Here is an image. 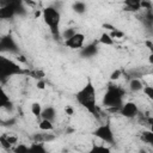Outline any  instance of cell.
<instances>
[{"mask_svg":"<svg viewBox=\"0 0 153 153\" xmlns=\"http://www.w3.org/2000/svg\"><path fill=\"white\" fill-rule=\"evenodd\" d=\"M76 103L85 108L90 114L93 116H98V108H97V91L93 82L88 79L87 82L76 92L75 94Z\"/></svg>","mask_w":153,"mask_h":153,"instance_id":"obj_1","label":"cell"},{"mask_svg":"<svg viewBox=\"0 0 153 153\" xmlns=\"http://www.w3.org/2000/svg\"><path fill=\"white\" fill-rule=\"evenodd\" d=\"M124 94L126 91L118 86V85H112L109 84L106 86V91L103 96L102 99V104L106 108L110 109H115V110H120V108L123 105V99H124Z\"/></svg>","mask_w":153,"mask_h":153,"instance_id":"obj_2","label":"cell"},{"mask_svg":"<svg viewBox=\"0 0 153 153\" xmlns=\"http://www.w3.org/2000/svg\"><path fill=\"white\" fill-rule=\"evenodd\" d=\"M42 18L44 24L50 29L53 36L57 37L60 35V24H61V12L54 6H48L42 10Z\"/></svg>","mask_w":153,"mask_h":153,"instance_id":"obj_3","label":"cell"},{"mask_svg":"<svg viewBox=\"0 0 153 153\" xmlns=\"http://www.w3.org/2000/svg\"><path fill=\"white\" fill-rule=\"evenodd\" d=\"M25 71L23 69V67L14 62L13 60L6 57V56H0V78L2 80L11 78L13 75H19V74H24Z\"/></svg>","mask_w":153,"mask_h":153,"instance_id":"obj_4","label":"cell"},{"mask_svg":"<svg viewBox=\"0 0 153 153\" xmlns=\"http://www.w3.org/2000/svg\"><path fill=\"white\" fill-rule=\"evenodd\" d=\"M96 137H98L99 140L106 142V143H115V134H114V130L111 128V124L110 122H106L104 124H100L98 126L93 133H92Z\"/></svg>","mask_w":153,"mask_h":153,"instance_id":"obj_5","label":"cell"},{"mask_svg":"<svg viewBox=\"0 0 153 153\" xmlns=\"http://www.w3.org/2000/svg\"><path fill=\"white\" fill-rule=\"evenodd\" d=\"M85 39L86 37L82 32H76L71 38L65 39V45L69 49H81L85 44Z\"/></svg>","mask_w":153,"mask_h":153,"instance_id":"obj_6","label":"cell"},{"mask_svg":"<svg viewBox=\"0 0 153 153\" xmlns=\"http://www.w3.org/2000/svg\"><path fill=\"white\" fill-rule=\"evenodd\" d=\"M120 114L126 118H134L139 114V106L134 102H126L120 108Z\"/></svg>","mask_w":153,"mask_h":153,"instance_id":"obj_7","label":"cell"},{"mask_svg":"<svg viewBox=\"0 0 153 153\" xmlns=\"http://www.w3.org/2000/svg\"><path fill=\"white\" fill-rule=\"evenodd\" d=\"M0 49L1 51H8V53H17L18 51V47L16 41L13 39V37L11 35L4 36L0 41Z\"/></svg>","mask_w":153,"mask_h":153,"instance_id":"obj_8","label":"cell"},{"mask_svg":"<svg viewBox=\"0 0 153 153\" xmlns=\"http://www.w3.org/2000/svg\"><path fill=\"white\" fill-rule=\"evenodd\" d=\"M141 2H142V0H124L123 5H124L126 11L137 12L141 10Z\"/></svg>","mask_w":153,"mask_h":153,"instance_id":"obj_9","label":"cell"},{"mask_svg":"<svg viewBox=\"0 0 153 153\" xmlns=\"http://www.w3.org/2000/svg\"><path fill=\"white\" fill-rule=\"evenodd\" d=\"M97 51H98V48H97L96 43H91V44L81 48V55L84 57H92L97 54Z\"/></svg>","mask_w":153,"mask_h":153,"instance_id":"obj_10","label":"cell"},{"mask_svg":"<svg viewBox=\"0 0 153 153\" xmlns=\"http://www.w3.org/2000/svg\"><path fill=\"white\" fill-rule=\"evenodd\" d=\"M41 118H45V120H49V121L54 122L55 118H56V109H55L54 106H47V108H43Z\"/></svg>","mask_w":153,"mask_h":153,"instance_id":"obj_11","label":"cell"},{"mask_svg":"<svg viewBox=\"0 0 153 153\" xmlns=\"http://www.w3.org/2000/svg\"><path fill=\"white\" fill-rule=\"evenodd\" d=\"M143 84H142V81L139 79V78H133V79H130V81H129V88H130V91H133V92H139V91H142L143 90Z\"/></svg>","mask_w":153,"mask_h":153,"instance_id":"obj_12","label":"cell"},{"mask_svg":"<svg viewBox=\"0 0 153 153\" xmlns=\"http://www.w3.org/2000/svg\"><path fill=\"white\" fill-rule=\"evenodd\" d=\"M38 128L41 131H51V130H54V122L42 118L38 123Z\"/></svg>","mask_w":153,"mask_h":153,"instance_id":"obj_13","label":"cell"},{"mask_svg":"<svg viewBox=\"0 0 153 153\" xmlns=\"http://www.w3.org/2000/svg\"><path fill=\"white\" fill-rule=\"evenodd\" d=\"M140 137H141V141L142 142H145L146 145L153 147V131L152 130H149V129L148 130H143L141 133Z\"/></svg>","mask_w":153,"mask_h":153,"instance_id":"obj_14","label":"cell"},{"mask_svg":"<svg viewBox=\"0 0 153 153\" xmlns=\"http://www.w3.org/2000/svg\"><path fill=\"white\" fill-rule=\"evenodd\" d=\"M72 8H73V11H74L75 13H78V14H84V13L86 12V10H87V5H86L84 1H75V2L73 4Z\"/></svg>","mask_w":153,"mask_h":153,"instance_id":"obj_15","label":"cell"},{"mask_svg":"<svg viewBox=\"0 0 153 153\" xmlns=\"http://www.w3.org/2000/svg\"><path fill=\"white\" fill-rule=\"evenodd\" d=\"M98 41H99V43H102L104 45H114V37L108 32H103L99 36Z\"/></svg>","mask_w":153,"mask_h":153,"instance_id":"obj_16","label":"cell"},{"mask_svg":"<svg viewBox=\"0 0 153 153\" xmlns=\"http://www.w3.org/2000/svg\"><path fill=\"white\" fill-rule=\"evenodd\" d=\"M29 152H38V153H44L45 152V147L43 142L36 141L33 143H31V146H29Z\"/></svg>","mask_w":153,"mask_h":153,"instance_id":"obj_17","label":"cell"},{"mask_svg":"<svg viewBox=\"0 0 153 153\" xmlns=\"http://www.w3.org/2000/svg\"><path fill=\"white\" fill-rule=\"evenodd\" d=\"M42 111H43V108H42V104H41V103L35 102V103L31 104V114H32L35 117H41Z\"/></svg>","mask_w":153,"mask_h":153,"instance_id":"obj_18","label":"cell"},{"mask_svg":"<svg viewBox=\"0 0 153 153\" xmlns=\"http://www.w3.org/2000/svg\"><path fill=\"white\" fill-rule=\"evenodd\" d=\"M78 31L74 29V27H67V29H65L62 32H61V36H62V38L63 39H68V38H71L74 33H76Z\"/></svg>","mask_w":153,"mask_h":153,"instance_id":"obj_19","label":"cell"},{"mask_svg":"<svg viewBox=\"0 0 153 153\" xmlns=\"http://www.w3.org/2000/svg\"><path fill=\"white\" fill-rule=\"evenodd\" d=\"M143 93L147 98H149L153 102V86H143Z\"/></svg>","mask_w":153,"mask_h":153,"instance_id":"obj_20","label":"cell"},{"mask_svg":"<svg viewBox=\"0 0 153 153\" xmlns=\"http://www.w3.org/2000/svg\"><path fill=\"white\" fill-rule=\"evenodd\" d=\"M121 75H122V71H121V69H115V71L110 74V80H111V81H116V80H118V79L121 78Z\"/></svg>","mask_w":153,"mask_h":153,"instance_id":"obj_21","label":"cell"},{"mask_svg":"<svg viewBox=\"0 0 153 153\" xmlns=\"http://www.w3.org/2000/svg\"><path fill=\"white\" fill-rule=\"evenodd\" d=\"M91 152H104V153H108V152H110V149L108 147H105V146H94L91 149Z\"/></svg>","mask_w":153,"mask_h":153,"instance_id":"obj_22","label":"cell"},{"mask_svg":"<svg viewBox=\"0 0 153 153\" xmlns=\"http://www.w3.org/2000/svg\"><path fill=\"white\" fill-rule=\"evenodd\" d=\"M14 152H29V146H25V145H23V143H20V145H18L16 148H14Z\"/></svg>","mask_w":153,"mask_h":153,"instance_id":"obj_23","label":"cell"},{"mask_svg":"<svg viewBox=\"0 0 153 153\" xmlns=\"http://www.w3.org/2000/svg\"><path fill=\"white\" fill-rule=\"evenodd\" d=\"M152 7V4L149 0H142L141 2V8H146V10H151Z\"/></svg>","mask_w":153,"mask_h":153,"instance_id":"obj_24","label":"cell"},{"mask_svg":"<svg viewBox=\"0 0 153 153\" xmlns=\"http://www.w3.org/2000/svg\"><path fill=\"white\" fill-rule=\"evenodd\" d=\"M37 88H39V90H44L45 88V82L42 79H38V81H37Z\"/></svg>","mask_w":153,"mask_h":153,"instance_id":"obj_25","label":"cell"},{"mask_svg":"<svg viewBox=\"0 0 153 153\" xmlns=\"http://www.w3.org/2000/svg\"><path fill=\"white\" fill-rule=\"evenodd\" d=\"M65 110H66V112H67L68 115H73V109H72V108L66 106V109H65Z\"/></svg>","mask_w":153,"mask_h":153,"instance_id":"obj_26","label":"cell"},{"mask_svg":"<svg viewBox=\"0 0 153 153\" xmlns=\"http://www.w3.org/2000/svg\"><path fill=\"white\" fill-rule=\"evenodd\" d=\"M17 59H18V61H20V62H26V60L24 59V56H23V55H18V57H17Z\"/></svg>","mask_w":153,"mask_h":153,"instance_id":"obj_27","label":"cell"},{"mask_svg":"<svg viewBox=\"0 0 153 153\" xmlns=\"http://www.w3.org/2000/svg\"><path fill=\"white\" fill-rule=\"evenodd\" d=\"M149 130H152V131H153V120L149 122Z\"/></svg>","mask_w":153,"mask_h":153,"instance_id":"obj_28","label":"cell"},{"mask_svg":"<svg viewBox=\"0 0 153 153\" xmlns=\"http://www.w3.org/2000/svg\"><path fill=\"white\" fill-rule=\"evenodd\" d=\"M149 62H151V63H153V53L149 55Z\"/></svg>","mask_w":153,"mask_h":153,"instance_id":"obj_29","label":"cell"},{"mask_svg":"<svg viewBox=\"0 0 153 153\" xmlns=\"http://www.w3.org/2000/svg\"><path fill=\"white\" fill-rule=\"evenodd\" d=\"M152 53H153V51H152Z\"/></svg>","mask_w":153,"mask_h":153,"instance_id":"obj_30","label":"cell"}]
</instances>
